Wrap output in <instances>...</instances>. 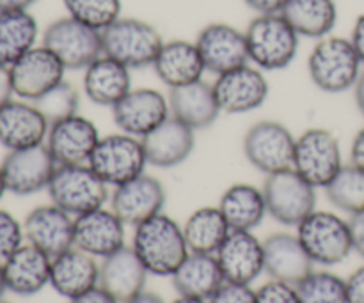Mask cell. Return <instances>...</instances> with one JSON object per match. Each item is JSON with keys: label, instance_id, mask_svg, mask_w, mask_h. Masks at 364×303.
I'll use <instances>...</instances> for the list:
<instances>
[{"label": "cell", "instance_id": "cell-1", "mask_svg": "<svg viewBox=\"0 0 364 303\" xmlns=\"http://www.w3.org/2000/svg\"><path fill=\"white\" fill-rule=\"evenodd\" d=\"M132 247L148 273L156 277H173L191 254L183 227L166 213L139 224L134 231Z\"/></svg>", "mask_w": 364, "mask_h": 303}, {"label": "cell", "instance_id": "cell-2", "mask_svg": "<svg viewBox=\"0 0 364 303\" xmlns=\"http://www.w3.org/2000/svg\"><path fill=\"white\" fill-rule=\"evenodd\" d=\"M244 32L249 62L262 71L284 70L297 57L301 35L281 13L258 14Z\"/></svg>", "mask_w": 364, "mask_h": 303}, {"label": "cell", "instance_id": "cell-3", "mask_svg": "<svg viewBox=\"0 0 364 303\" xmlns=\"http://www.w3.org/2000/svg\"><path fill=\"white\" fill-rule=\"evenodd\" d=\"M361 59L350 39L327 35L318 39L308 59L309 78L313 84L327 94L354 89L361 77Z\"/></svg>", "mask_w": 364, "mask_h": 303}, {"label": "cell", "instance_id": "cell-4", "mask_svg": "<svg viewBox=\"0 0 364 303\" xmlns=\"http://www.w3.org/2000/svg\"><path fill=\"white\" fill-rule=\"evenodd\" d=\"M103 55L112 57L130 70L153 66L164 45L155 25L139 18H117L102 31Z\"/></svg>", "mask_w": 364, "mask_h": 303}, {"label": "cell", "instance_id": "cell-5", "mask_svg": "<svg viewBox=\"0 0 364 303\" xmlns=\"http://www.w3.org/2000/svg\"><path fill=\"white\" fill-rule=\"evenodd\" d=\"M46 192L53 204L71 216L103 208L110 199L109 184L89 167V163L57 165Z\"/></svg>", "mask_w": 364, "mask_h": 303}, {"label": "cell", "instance_id": "cell-6", "mask_svg": "<svg viewBox=\"0 0 364 303\" xmlns=\"http://www.w3.org/2000/svg\"><path fill=\"white\" fill-rule=\"evenodd\" d=\"M297 238L315 265L336 266L354 252L348 220L331 211H313L297 226Z\"/></svg>", "mask_w": 364, "mask_h": 303}, {"label": "cell", "instance_id": "cell-7", "mask_svg": "<svg viewBox=\"0 0 364 303\" xmlns=\"http://www.w3.org/2000/svg\"><path fill=\"white\" fill-rule=\"evenodd\" d=\"M262 190L269 216L283 226L297 227L316 209V188L294 167L269 174Z\"/></svg>", "mask_w": 364, "mask_h": 303}, {"label": "cell", "instance_id": "cell-8", "mask_svg": "<svg viewBox=\"0 0 364 303\" xmlns=\"http://www.w3.org/2000/svg\"><path fill=\"white\" fill-rule=\"evenodd\" d=\"M43 46L50 50L66 70H85L103 55L102 31L89 27L71 16L52 21L43 31Z\"/></svg>", "mask_w": 364, "mask_h": 303}, {"label": "cell", "instance_id": "cell-9", "mask_svg": "<svg viewBox=\"0 0 364 303\" xmlns=\"http://www.w3.org/2000/svg\"><path fill=\"white\" fill-rule=\"evenodd\" d=\"M146 165L148 158L142 138L123 131L100 138L89 160V167L112 188L144 174Z\"/></svg>", "mask_w": 364, "mask_h": 303}, {"label": "cell", "instance_id": "cell-10", "mask_svg": "<svg viewBox=\"0 0 364 303\" xmlns=\"http://www.w3.org/2000/svg\"><path fill=\"white\" fill-rule=\"evenodd\" d=\"M336 135L326 128H309L295 141L294 169L315 188H326L343 167Z\"/></svg>", "mask_w": 364, "mask_h": 303}, {"label": "cell", "instance_id": "cell-11", "mask_svg": "<svg viewBox=\"0 0 364 303\" xmlns=\"http://www.w3.org/2000/svg\"><path fill=\"white\" fill-rule=\"evenodd\" d=\"M295 141L290 130L279 121H258L244 137V155L255 169L274 174L294 167Z\"/></svg>", "mask_w": 364, "mask_h": 303}, {"label": "cell", "instance_id": "cell-12", "mask_svg": "<svg viewBox=\"0 0 364 303\" xmlns=\"http://www.w3.org/2000/svg\"><path fill=\"white\" fill-rule=\"evenodd\" d=\"M7 192L14 195H32L46 190L57 169L46 144L7 151L2 163Z\"/></svg>", "mask_w": 364, "mask_h": 303}, {"label": "cell", "instance_id": "cell-13", "mask_svg": "<svg viewBox=\"0 0 364 303\" xmlns=\"http://www.w3.org/2000/svg\"><path fill=\"white\" fill-rule=\"evenodd\" d=\"M171 116L169 98L156 89H130L112 106V119L119 131L144 138Z\"/></svg>", "mask_w": 364, "mask_h": 303}, {"label": "cell", "instance_id": "cell-14", "mask_svg": "<svg viewBox=\"0 0 364 303\" xmlns=\"http://www.w3.org/2000/svg\"><path fill=\"white\" fill-rule=\"evenodd\" d=\"M220 112L247 114L267 101L270 85L263 71L256 66H245L223 73L213 82Z\"/></svg>", "mask_w": 364, "mask_h": 303}, {"label": "cell", "instance_id": "cell-15", "mask_svg": "<svg viewBox=\"0 0 364 303\" xmlns=\"http://www.w3.org/2000/svg\"><path fill=\"white\" fill-rule=\"evenodd\" d=\"M100 138L98 126L87 117L75 114L50 124L45 144L57 165H84L91 160Z\"/></svg>", "mask_w": 364, "mask_h": 303}, {"label": "cell", "instance_id": "cell-16", "mask_svg": "<svg viewBox=\"0 0 364 303\" xmlns=\"http://www.w3.org/2000/svg\"><path fill=\"white\" fill-rule=\"evenodd\" d=\"M206 71L223 75L249 64V50L245 32L223 21L208 23L199 31L196 39Z\"/></svg>", "mask_w": 364, "mask_h": 303}, {"label": "cell", "instance_id": "cell-17", "mask_svg": "<svg viewBox=\"0 0 364 303\" xmlns=\"http://www.w3.org/2000/svg\"><path fill=\"white\" fill-rule=\"evenodd\" d=\"M166 197L162 181L144 172L114 188L110 195V209L123 220L124 226L137 227L139 224L162 213Z\"/></svg>", "mask_w": 364, "mask_h": 303}, {"label": "cell", "instance_id": "cell-18", "mask_svg": "<svg viewBox=\"0 0 364 303\" xmlns=\"http://www.w3.org/2000/svg\"><path fill=\"white\" fill-rule=\"evenodd\" d=\"M11 70L14 96L25 101H36L52 87L64 80L66 67L46 46H34Z\"/></svg>", "mask_w": 364, "mask_h": 303}, {"label": "cell", "instance_id": "cell-19", "mask_svg": "<svg viewBox=\"0 0 364 303\" xmlns=\"http://www.w3.org/2000/svg\"><path fill=\"white\" fill-rule=\"evenodd\" d=\"M23 234L27 243L53 259L75 247V216L53 202L38 206L25 219Z\"/></svg>", "mask_w": 364, "mask_h": 303}, {"label": "cell", "instance_id": "cell-20", "mask_svg": "<svg viewBox=\"0 0 364 303\" xmlns=\"http://www.w3.org/2000/svg\"><path fill=\"white\" fill-rule=\"evenodd\" d=\"M226 282L252 284L265 272L263 241L252 231H233L215 254Z\"/></svg>", "mask_w": 364, "mask_h": 303}, {"label": "cell", "instance_id": "cell-21", "mask_svg": "<svg viewBox=\"0 0 364 303\" xmlns=\"http://www.w3.org/2000/svg\"><path fill=\"white\" fill-rule=\"evenodd\" d=\"M124 222L105 206L75 216V247L96 259H105L123 248L127 231Z\"/></svg>", "mask_w": 364, "mask_h": 303}, {"label": "cell", "instance_id": "cell-22", "mask_svg": "<svg viewBox=\"0 0 364 303\" xmlns=\"http://www.w3.org/2000/svg\"><path fill=\"white\" fill-rule=\"evenodd\" d=\"M48 130V121L32 101L11 99L0 106V145L7 151L45 144Z\"/></svg>", "mask_w": 364, "mask_h": 303}, {"label": "cell", "instance_id": "cell-23", "mask_svg": "<svg viewBox=\"0 0 364 303\" xmlns=\"http://www.w3.org/2000/svg\"><path fill=\"white\" fill-rule=\"evenodd\" d=\"M6 290L18 297H32L50 284L52 258L31 243H23L2 261Z\"/></svg>", "mask_w": 364, "mask_h": 303}, {"label": "cell", "instance_id": "cell-24", "mask_svg": "<svg viewBox=\"0 0 364 303\" xmlns=\"http://www.w3.org/2000/svg\"><path fill=\"white\" fill-rule=\"evenodd\" d=\"M148 165L159 169H173L181 165L192 155L196 145V131L176 117L169 116L160 126L142 138Z\"/></svg>", "mask_w": 364, "mask_h": 303}, {"label": "cell", "instance_id": "cell-25", "mask_svg": "<svg viewBox=\"0 0 364 303\" xmlns=\"http://www.w3.org/2000/svg\"><path fill=\"white\" fill-rule=\"evenodd\" d=\"M265 273L270 280L297 286L304 277L313 272L315 263L302 247L297 234L274 233L263 241Z\"/></svg>", "mask_w": 364, "mask_h": 303}, {"label": "cell", "instance_id": "cell-26", "mask_svg": "<svg viewBox=\"0 0 364 303\" xmlns=\"http://www.w3.org/2000/svg\"><path fill=\"white\" fill-rule=\"evenodd\" d=\"M148 270L134 247L119 248L100 263V287L117 303H123L144 291Z\"/></svg>", "mask_w": 364, "mask_h": 303}, {"label": "cell", "instance_id": "cell-27", "mask_svg": "<svg viewBox=\"0 0 364 303\" xmlns=\"http://www.w3.org/2000/svg\"><path fill=\"white\" fill-rule=\"evenodd\" d=\"M50 286L60 297L73 300L100 286L98 259L73 247L52 259Z\"/></svg>", "mask_w": 364, "mask_h": 303}, {"label": "cell", "instance_id": "cell-28", "mask_svg": "<svg viewBox=\"0 0 364 303\" xmlns=\"http://www.w3.org/2000/svg\"><path fill=\"white\" fill-rule=\"evenodd\" d=\"M171 116L191 126L194 131L212 126L219 116L220 106L217 103L213 84L205 80L169 89Z\"/></svg>", "mask_w": 364, "mask_h": 303}, {"label": "cell", "instance_id": "cell-29", "mask_svg": "<svg viewBox=\"0 0 364 303\" xmlns=\"http://www.w3.org/2000/svg\"><path fill=\"white\" fill-rule=\"evenodd\" d=\"M153 70L167 87L174 89L203 80L206 67L196 41L173 39V41H164L153 62Z\"/></svg>", "mask_w": 364, "mask_h": 303}, {"label": "cell", "instance_id": "cell-30", "mask_svg": "<svg viewBox=\"0 0 364 303\" xmlns=\"http://www.w3.org/2000/svg\"><path fill=\"white\" fill-rule=\"evenodd\" d=\"M82 87L89 101L112 109L132 89L130 67L117 62L112 57H98L84 70Z\"/></svg>", "mask_w": 364, "mask_h": 303}, {"label": "cell", "instance_id": "cell-31", "mask_svg": "<svg viewBox=\"0 0 364 303\" xmlns=\"http://www.w3.org/2000/svg\"><path fill=\"white\" fill-rule=\"evenodd\" d=\"M171 279L180 297L201 300H210L212 294L226 282L215 255L198 252H191Z\"/></svg>", "mask_w": 364, "mask_h": 303}, {"label": "cell", "instance_id": "cell-32", "mask_svg": "<svg viewBox=\"0 0 364 303\" xmlns=\"http://www.w3.org/2000/svg\"><path fill=\"white\" fill-rule=\"evenodd\" d=\"M219 209L233 231L256 229L269 215L263 190L249 183H237L226 188L220 195Z\"/></svg>", "mask_w": 364, "mask_h": 303}, {"label": "cell", "instance_id": "cell-33", "mask_svg": "<svg viewBox=\"0 0 364 303\" xmlns=\"http://www.w3.org/2000/svg\"><path fill=\"white\" fill-rule=\"evenodd\" d=\"M281 14L301 38H327L338 21L334 0H287Z\"/></svg>", "mask_w": 364, "mask_h": 303}, {"label": "cell", "instance_id": "cell-34", "mask_svg": "<svg viewBox=\"0 0 364 303\" xmlns=\"http://www.w3.org/2000/svg\"><path fill=\"white\" fill-rule=\"evenodd\" d=\"M38 20L23 11H0V64L11 67L28 50L38 46Z\"/></svg>", "mask_w": 364, "mask_h": 303}, {"label": "cell", "instance_id": "cell-35", "mask_svg": "<svg viewBox=\"0 0 364 303\" xmlns=\"http://www.w3.org/2000/svg\"><path fill=\"white\" fill-rule=\"evenodd\" d=\"M230 233L231 227L224 219L219 206L217 208L205 206V208L196 209L183 226L188 250L198 252V254L215 255Z\"/></svg>", "mask_w": 364, "mask_h": 303}, {"label": "cell", "instance_id": "cell-36", "mask_svg": "<svg viewBox=\"0 0 364 303\" xmlns=\"http://www.w3.org/2000/svg\"><path fill=\"white\" fill-rule=\"evenodd\" d=\"M326 194L334 208L348 215L364 211V169L354 163L343 165L326 187Z\"/></svg>", "mask_w": 364, "mask_h": 303}, {"label": "cell", "instance_id": "cell-37", "mask_svg": "<svg viewBox=\"0 0 364 303\" xmlns=\"http://www.w3.org/2000/svg\"><path fill=\"white\" fill-rule=\"evenodd\" d=\"M295 287L302 303H347L345 279L333 272L313 270Z\"/></svg>", "mask_w": 364, "mask_h": 303}, {"label": "cell", "instance_id": "cell-38", "mask_svg": "<svg viewBox=\"0 0 364 303\" xmlns=\"http://www.w3.org/2000/svg\"><path fill=\"white\" fill-rule=\"evenodd\" d=\"M68 16L103 31L121 18V0H63Z\"/></svg>", "mask_w": 364, "mask_h": 303}, {"label": "cell", "instance_id": "cell-39", "mask_svg": "<svg viewBox=\"0 0 364 303\" xmlns=\"http://www.w3.org/2000/svg\"><path fill=\"white\" fill-rule=\"evenodd\" d=\"M32 103H34L39 109V112L45 116L48 124H53L57 123V121H63L66 119V117L78 114L80 94H78V91L75 89L73 84L63 80L60 84H57L55 87L46 91L45 94L39 96V98Z\"/></svg>", "mask_w": 364, "mask_h": 303}, {"label": "cell", "instance_id": "cell-40", "mask_svg": "<svg viewBox=\"0 0 364 303\" xmlns=\"http://www.w3.org/2000/svg\"><path fill=\"white\" fill-rule=\"evenodd\" d=\"M23 224L18 222L9 211L0 209V261L23 245Z\"/></svg>", "mask_w": 364, "mask_h": 303}, {"label": "cell", "instance_id": "cell-41", "mask_svg": "<svg viewBox=\"0 0 364 303\" xmlns=\"http://www.w3.org/2000/svg\"><path fill=\"white\" fill-rule=\"evenodd\" d=\"M256 303H302L297 287L291 284L270 280L256 290Z\"/></svg>", "mask_w": 364, "mask_h": 303}, {"label": "cell", "instance_id": "cell-42", "mask_svg": "<svg viewBox=\"0 0 364 303\" xmlns=\"http://www.w3.org/2000/svg\"><path fill=\"white\" fill-rule=\"evenodd\" d=\"M208 303H256V291L251 284L224 282L212 294Z\"/></svg>", "mask_w": 364, "mask_h": 303}, {"label": "cell", "instance_id": "cell-43", "mask_svg": "<svg viewBox=\"0 0 364 303\" xmlns=\"http://www.w3.org/2000/svg\"><path fill=\"white\" fill-rule=\"evenodd\" d=\"M347 284V303H364V265L350 273Z\"/></svg>", "mask_w": 364, "mask_h": 303}, {"label": "cell", "instance_id": "cell-44", "mask_svg": "<svg viewBox=\"0 0 364 303\" xmlns=\"http://www.w3.org/2000/svg\"><path fill=\"white\" fill-rule=\"evenodd\" d=\"M348 226H350L352 247H354V252H358L361 258H364V211L350 215Z\"/></svg>", "mask_w": 364, "mask_h": 303}, {"label": "cell", "instance_id": "cell-45", "mask_svg": "<svg viewBox=\"0 0 364 303\" xmlns=\"http://www.w3.org/2000/svg\"><path fill=\"white\" fill-rule=\"evenodd\" d=\"M244 2L258 14H277L283 11L287 0H244Z\"/></svg>", "mask_w": 364, "mask_h": 303}, {"label": "cell", "instance_id": "cell-46", "mask_svg": "<svg viewBox=\"0 0 364 303\" xmlns=\"http://www.w3.org/2000/svg\"><path fill=\"white\" fill-rule=\"evenodd\" d=\"M14 96L13 80H11V70L0 64V106L9 103Z\"/></svg>", "mask_w": 364, "mask_h": 303}, {"label": "cell", "instance_id": "cell-47", "mask_svg": "<svg viewBox=\"0 0 364 303\" xmlns=\"http://www.w3.org/2000/svg\"><path fill=\"white\" fill-rule=\"evenodd\" d=\"M350 41L354 45L355 52H358L359 59H361L363 66H364V14L355 20L354 27H352V34H350Z\"/></svg>", "mask_w": 364, "mask_h": 303}, {"label": "cell", "instance_id": "cell-48", "mask_svg": "<svg viewBox=\"0 0 364 303\" xmlns=\"http://www.w3.org/2000/svg\"><path fill=\"white\" fill-rule=\"evenodd\" d=\"M70 303H117V302L98 286L92 291H89V293L82 294V297L73 298V300H70Z\"/></svg>", "mask_w": 364, "mask_h": 303}, {"label": "cell", "instance_id": "cell-49", "mask_svg": "<svg viewBox=\"0 0 364 303\" xmlns=\"http://www.w3.org/2000/svg\"><path fill=\"white\" fill-rule=\"evenodd\" d=\"M350 163L364 169V128L355 133L350 145Z\"/></svg>", "mask_w": 364, "mask_h": 303}, {"label": "cell", "instance_id": "cell-50", "mask_svg": "<svg viewBox=\"0 0 364 303\" xmlns=\"http://www.w3.org/2000/svg\"><path fill=\"white\" fill-rule=\"evenodd\" d=\"M36 2L38 0H0V11H23Z\"/></svg>", "mask_w": 364, "mask_h": 303}, {"label": "cell", "instance_id": "cell-51", "mask_svg": "<svg viewBox=\"0 0 364 303\" xmlns=\"http://www.w3.org/2000/svg\"><path fill=\"white\" fill-rule=\"evenodd\" d=\"M123 303H166V302H164V298L160 297V294L144 290V291H141L139 294H135L134 298H130V300H127Z\"/></svg>", "mask_w": 364, "mask_h": 303}, {"label": "cell", "instance_id": "cell-52", "mask_svg": "<svg viewBox=\"0 0 364 303\" xmlns=\"http://www.w3.org/2000/svg\"><path fill=\"white\" fill-rule=\"evenodd\" d=\"M354 96H355V105H358L359 112L364 116V71L359 77V80L354 85Z\"/></svg>", "mask_w": 364, "mask_h": 303}, {"label": "cell", "instance_id": "cell-53", "mask_svg": "<svg viewBox=\"0 0 364 303\" xmlns=\"http://www.w3.org/2000/svg\"><path fill=\"white\" fill-rule=\"evenodd\" d=\"M171 303H208V300H201V298H188V297H178L176 300Z\"/></svg>", "mask_w": 364, "mask_h": 303}, {"label": "cell", "instance_id": "cell-54", "mask_svg": "<svg viewBox=\"0 0 364 303\" xmlns=\"http://www.w3.org/2000/svg\"><path fill=\"white\" fill-rule=\"evenodd\" d=\"M7 192V187H6V180H4V172H2V167H0V201H2L4 194Z\"/></svg>", "mask_w": 364, "mask_h": 303}, {"label": "cell", "instance_id": "cell-55", "mask_svg": "<svg viewBox=\"0 0 364 303\" xmlns=\"http://www.w3.org/2000/svg\"><path fill=\"white\" fill-rule=\"evenodd\" d=\"M4 291L6 290V280H4V266H2V261H0V298H2Z\"/></svg>", "mask_w": 364, "mask_h": 303}, {"label": "cell", "instance_id": "cell-56", "mask_svg": "<svg viewBox=\"0 0 364 303\" xmlns=\"http://www.w3.org/2000/svg\"><path fill=\"white\" fill-rule=\"evenodd\" d=\"M0 303H11V302H6V300H2V298H0Z\"/></svg>", "mask_w": 364, "mask_h": 303}]
</instances>
